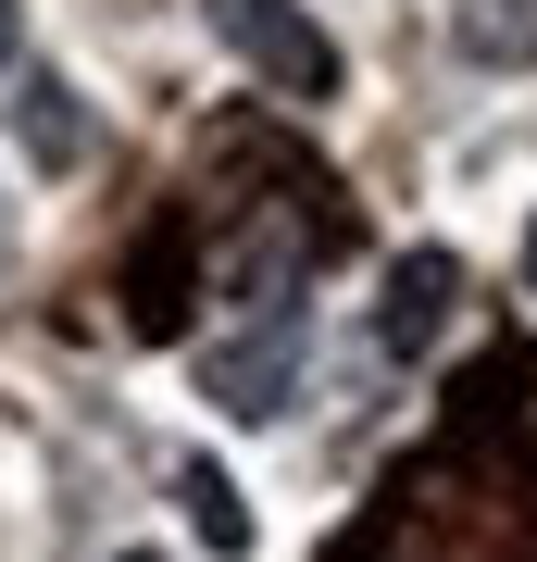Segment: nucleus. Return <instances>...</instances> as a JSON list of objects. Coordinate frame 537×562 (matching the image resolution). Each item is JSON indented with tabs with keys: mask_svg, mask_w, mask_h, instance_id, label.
I'll return each instance as SVG.
<instances>
[{
	"mask_svg": "<svg viewBox=\"0 0 537 562\" xmlns=\"http://www.w3.org/2000/svg\"><path fill=\"white\" fill-rule=\"evenodd\" d=\"M200 25H213V38L276 88V101H338V76H350L338 38L300 13V0H200Z\"/></svg>",
	"mask_w": 537,
	"mask_h": 562,
	"instance_id": "obj_1",
	"label": "nucleus"
},
{
	"mask_svg": "<svg viewBox=\"0 0 537 562\" xmlns=\"http://www.w3.org/2000/svg\"><path fill=\"white\" fill-rule=\"evenodd\" d=\"M300 375H313V325H300V313H262L250 338L200 350V401H213L225 425H276L300 401Z\"/></svg>",
	"mask_w": 537,
	"mask_h": 562,
	"instance_id": "obj_2",
	"label": "nucleus"
},
{
	"mask_svg": "<svg viewBox=\"0 0 537 562\" xmlns=\"http://www.w3.org/2000/svg\"><path fill=\"white\" fill-rule=\"evenodd\" d=\"M450 313H462V250L425 238V250H400L388 288H376V350L388 362H425V350L450 338Z\"/></svg>",
	"mask_w": 537,
	"mask_h": 562,
	"instance_id": "obj_3",
	"label": "nucleus"
},
{
	"mask_svg": "<svg viewBox=\"0 0 537 562\" xmlns=\"http://www.w3.org/2000/svg\"><path fill=\"white\" fill-rule=\"evenodd\" d=\"M176 501H188V538L213 550V562H250V550H262V525H250V501H238V475H225L213 450H188V462H176Z\"/></svg>",
	"mask_w": 537,
	"mask_h": 562,
	"instance_id": "obj_4",
	"label": "nucleus"
},
{
	"mask_svg": "<svg viewBox=\"0 0 537 562\" xmlns=\"http://www.w3.org/2000/svg\"><path fill=\"white\" fill-rule=\"evenodd\" d=\"M450 38L488 76H537V0H450Z\"/></svg>",
	"mask_w": 537,
	"mask_h": 562,
	"instance_id": "obj_5",
	"label": "nucleus"
},
{
	"mask_svg": "<svg viewBox=\"0 0 537 562\" xmlns=\"http://www.w3.org/2000/svg\"><path fill=\"white\" fill-rule=\"evenodd\" d=\"M13 125H25V150H38L51 162V176H76V162H88V125H76V88H25V101H13Z\"/></svg>",
	"mask_w": 537,
	"mask_h": 562,
	"instance_id": "obj_6",
	"label": "nucleus"
},
{
	"mask_svg": "<svg viewBox=\"0 0 537 562\" xmlns=\"http://www.w3.org/2000/svg\"><path fill=\"white\" fill-rule=\"evenodd\" d=\"M13 63H25V13L0 0V76H13Z\"/></svg>",
	"mask_w": 537,
	"mask_h": 562,
	"instance_id": "obj_7",
	"label": "nucleus"
},
{
	"mask_svg": "<svg viewBox=\"0 0 537 562\" xmlns=\"http://www.w3.org/2000/svg\"><path fill=\"white\" fill-rule=\"evenodd\" d=\"M525 288H537V225H525Z\"/></svg>",
	"mask_w": 537,
	"mask_h": 562,
	"instance_id": "obj_8",
	"label": "nucleus"
},
{
	"mask_svg": "<svg viewBox=\"0 0 537 562\" xmlns=\"http://www.w3.org/2000/svg\"><path fill=\"white\" fill-rule=\"evenodd\" d=\"M113 562H163V550H113Z\"/></svg>",
	"mask_w": 537,
	"mask_h": 562,
	"instance_id": "obj_9",
	"label": "nucleus"
}]
</instances>
